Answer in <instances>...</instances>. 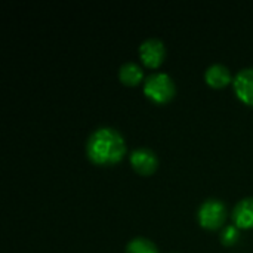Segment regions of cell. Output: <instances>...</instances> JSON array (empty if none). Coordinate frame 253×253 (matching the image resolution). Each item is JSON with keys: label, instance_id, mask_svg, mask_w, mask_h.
Instances as JSON below:
<instances>
[{"label": "cell", "instance_id": "cell-3", "mask_svg": "<svg viewBox=\"0 0 253 253\" xmlns=\"http://www.w3.org/2000/svg\"><path fill=\"white\" fill-rule=\"evenodd\" d=\"M199 224L208 230H218L227 219V208L218 199L205 200L197 211Z\"/></svg>", "mask_w": 253, "mask_h": 253}, {"label": "cell", "instance_id": "cell-8", "mask_svg": "<svg viewBox=\"0 0 253 253\" xmlns=\"http://www.w3.org/2000/svg\"><path fill=\"white\" fill-rule=\"evenodd\" d=\"M233 221L237 228H253V197H245L236 205Z\"/></svg>", "mask_w": 253, "mask_h": 253}, {"label": "cell", "instance_id": "cell-10", "mask_svg": "<svg viewBox=\"0 0 253 253\" xmlns=\"http://www.w3.org/2000/svg\"><path fill=\"white\" fill-rule=\"evenodd\" d=\"M126 253H159L157 246L147 237H133L126 245Z\"/></svg>", "mask_w": 253, "mask_h": 253}, {"label": "cell", "instance_id": "cell-7", "mask_svg": "<svg viewBox=\"0 0 253 253\" xmlns=\"http://www.w3.org/2000/svg\"><path fill=\"white\" fill-rule=\"evenodd\" d=\"M205 80L209 86L219 89V87H224L228 83H231V80H234V79L231 77V71L227 65L216 62V64H212L206 68Z\"/></svg>", "mask_w": 253, "mask_h": 253}, {"label": "cell", "instance_id": "cell-11", "mask_svg": "<svg viewBox=\"0 0 253 253\" xmlns=\"http://www.w3.org/2000/svg\"><path fill=\"white\" fill-rule=\"evenodd\" d=\"M239 230H240V228H237L236 225H227V227L222 230V234H221L222 243H224V245H228V246L234 245V243L239 240V236H240Z\"/></svg>", "mask_w": 253, "mask_h": 253}, {"label": "cell", "instance_id": "cell-2", "mask_svg": "<svg viewBox=\"0 0 253 253\" xmlns=\"http://www.w3.org/2000/svg\"><path fill=\"white\" fill-rule=\"evenodd\" d=\"M176 86L173 79L166 73H151L144 82V93L153 102L165 104L173 98Z\"/></svg>", "mask_w": 253, "mask_h": 253}, {"label": "cell", "instance_id": "cell-9", "mask_svg": "<svg viewBox=\"0 0 253 253\" xmlns=\"http://www.w3.org/2000/svg\"><path fill=\"white\" fill-rule=\"evenodd\" d=\"M142 77H144V71L141 65L132 61L125 62L119 70V79L126 86H136L138 83H141Z\"/></svg>", "mask_w": 253, "mask_h": 253}, {"label": "cell", "instance_id": "cell-6", "mask_svg": "<svg viewBox=\"0 0 253 253\" xmlns=\"http://www.w3.org/2000/svg\"><path fill=\"white\" fill-rule=\"evenodd\" d=\"M236 95L248 105L253 107V67L240 70L233 80Z\"/></svg>", "mask_w": 253, "mask_h": 253}, {"label": "cell", "instance_id": "cell-5", "mask_svg": "<svg viewBox=\"0 0 253 253\" xmlns=\"http://www.w3.org/2000/svg\"><path fill=\"white\" fill-rule=\"evenodd\" d=\"M130 165L141 175H150L157 169L159 159L153 150L145 148V147H139L130 153Z\"/></svg>", "mask_w": 253, "mask_h": 253}, {"label": "cell", "instance_id": "cell-4", "mask_svg": "<svg viewBox=\"0 0 253 253\" xmlns=\"http://www.w3.org/2000/svg\"><path fill=\"white\" fill-rule=\"evenodd\" d=\"M166 56V47L165 43L157 37L145 39L139 44V58L147 67L157 68Z\"/></svg>", "mask_w": 253, "mask_h": 253}, {"label": "cell", "instance_id": "cell-1", "mask_svg": "<svg viewBox=\"0 0 253 253\" xmlns=\"http://www.w3.org/2000/svg\"><path fill=\"white\" fill-rule=\"evenodd\" d=\"M86 153L95 165H114L126 154V142L117 129L102 126L89 135Z\"/></svg>", "mask_w": 253, "mask_h": 253}]
</instances>
